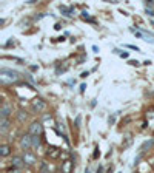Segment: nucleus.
<instances>
[{"label":"nucleus","mask_w":154,"mask_h":173,"mask_svg":"<svg viewBox=\"0 0 154 173\" xmlns=\"http://www.w3.org/2000/svg\"><path fill=\"white\" fill-rule=\"evenodd\" d=\"M128 46V48H131V50H136V51H140V50H139V46H134V45H126Z\"/></svg>","instance_id":"17"},{"label":"nucleus","mask_w":154,"mask_h":173,"mask_svg":"<svg viewBox=\"0 0 154 173\" xmlns=\"http://www.w3.org/2000/svg\"><path fill=\"white\" fill-rule=\"evenodd\" d=\"M23 159H25V162H26V164H34V162H36V156H34L33 153L26 152V153H25V156H23Z\"/></svg>","instance_id":"8"},{"label":"nucleus","mask_w":154,"mask_h":173,"mask_svg":"<svg viewBox=\"0 0 154 173\" xmlns=\"http://www.w3.org/2000/svg\"><path fill=\"white\" fill-rule=\"evenodd\" d=\"M82 17H83V19H88V20H89V14H88L86 11H83V12H82Z\"/></svg>","instance_id":"16"},{"label":"nucleus","mask_w":154,"mask_h":173,"mask_svg":"<svg viewBox=\"0 0 154 173\" xmlns=\"http://www.w3.org/2000/svg\"><path fill=\"white\" fill-rule=\"evenodd\" d=\"M0 74H2V82H14L19 79V73L17 71H12V70H8V68H2L0 70Z\"/></svg>","instance_id":"1"},{"label":"nucleus","mask_w":154,"mask_h":173,"mask_svg":"<svg viewBox=\"0 0 154 173\" xmlns=\"http://www.w3.org/2000/svg\"><path fill=\"white\" fill-rule=\"evenodd\" d=\"M153 144H154V141H148V142H145V144L142 145V150H145V148H146V147H151Z\"/></svg>","instance_id":"14"},{"label":"nucleus","mask_w":154,"mask_h":173,"mask_svg":"<svg viewBox=\"0 0 154 173\" xmlns=\"http://www.w3.org/2000/svg\"><path fill=\"white\" fill-rule=\"evenodd\" d=\"M43 119H45V121H48V119H51V114H45V116H43Z\"/></svg>","instance_id":"20"},{"label":"nucleus","mask_w":154,"mask_h":173,"mask_svg":"<svg viewBox=\"0 0 154 173\" xmlns=\"http://www.w3.org/2000/svg\"><path fill=\"white\" fill-rule=\"evenodd\" d=\"M145 11L148 15H154V2L150 0V2H145Z\"/></svg>","instance_id":"7"},{"label":"nucleus","mask_w":154,"mask_h":173,"mask_svg":"<svg viewBox=\"0 0 154 173\" xmlns=\"http://www.w3.org/2000/svg\"><path fill=\"white\" fill-rule=\"evenodd\" d=\"M9 121H8V119H0V131H2V133H5L8 128H9Z\"/></svg>","instance_id":"9"},{"label":"nucleus","mask_w":154,"mask_h":173,"mask_svg":"<svg viewBox=\"0 0 154 173\" xmlns=\"http://www.w3.org/2000/svg\"><path fill=\"white\" fill-rule=\"evenodd\" d=\"M25 117H26V114H19V119H20V121H23Z\"/></svg>","instance_id":"23"},{"label":"nucleus","mask_w":154,"mask_h":173,"mask_svg":"<svg viewBox=\"0 0 154 173\" xmlns=\"http://www.w3.org/2000/svg\"><path fill=\"white\" fill-rule=\"evenodd\" d=\"M42 130H43V127H42L40 122H33V124H31V127H29V133L33 136H38L42 133Z\"/></svg>","instance_id":"4"},{"label":"nucleus","mask_w":154,"mask_h":173,"mask_svg":"<svg viewBox=\"0 0 154 173\" xmlns=\"http://www.w3.org/2000/svg\"><path fill=\"white\" fill-rule=\"evenodd\" d=\"M48 155L51 156V158H57V156L60 155V150H57V148H51V152H48Z\"/></svg>","instance_id":"13"},{"label":"nucleus","mask_w":154,"mask_h":173,"mask_svg":"<svg viewBox=\"0 0 154 173\" xmlns=\"http://www.w3.org/2000/svg\"><path fill=\"white\" fill-rule=\"evenodd\" d=\"M20 147L23 150H28V148L33 147V141H31V136H23L20 141Z\"/></svg>","instance_id":"5"},{"label":"nucleus","mask_w":154,"mask_h":173,"mask_svg":"<svg viewBox=\"0 0 154 173\" xmlns=\"http://www.w3.org/2000/svg\"><path fill=\"white\" fill-rule=\"evenodd\" d=\"M119 173H122V172H119Z\"/></svg>","instance_id":"25"},{"label":"nucleus","mask_w":154,"mask_h":173,"mask_svg":"<svg viewBox=\"0 0 154 173\" xmlns=\"http://www.w3.org/2000/svg\"><path fill=\"white\" fill-rule=\"evenodd\" d=\"M92 51H94V53H99V48H97L96 45H92Z\"/></svg>","instance_id":"22"},{"label":"nucleus","mask_w":154,"mask_h":173,"mask_svg":"<svg viewBox=\"0 0 154 173\" xmlns=\"http://www.w3.org/2000/svg\"><path fill=\"white\" fill-rule=\"evenodd\" d=\"M12 113V107L9 104H5L2 108H0V119H8Z\"/></svg>","instance_id":"3"},{"label":"nucleus","mask_w":154,"mask_h":173,"mask_svg":"<svg viewBox=\"0 0 154 173\" xmlns=\"http://www.w3.org/2000/svg\"><path fill=\"white\" fill-rule=\"evenodd\" d=\"M102 172H103V169H102V167H99V169H97V173H102Z\"/></svg>","instance_id":"24"},{"label":"nucleus","mask_w":154,"mask_h":173,"mask_svg":"<svg viewBox=\"0 0 154 173\" xmlns=\"http://www.w3.org/2000/svg\"><path fill=\"white\" fill-rule=\"evenodd\" d=\"M31 108H33V111L40 113V111H43V110L46 108V104H45L42 99H36V100H33V105H31Z\"/></svg>","instance_id":"2"},{"label":"nucleus","mask_w":154,"mask_h":173,"mask_svg":"<svg viewBox=\"0 0 154 173\" xmlns=\"http://www.w3.org/2000/svg\"><path fill=\"white\" fill-rule=\"evenodd\" d=\"M42 173H48V167H46V164H42Z\"/></svg>","instance_id":"15"},{"label":"nucleus","mask_w":154,"mask_h":173,"mask_svg":"<svg viewBox=\"0 0 154 173\" xmlns=\"http://www.w3.org/2000/svg\"><path fill=\"white\" fill-rule=\"evenodd\" d=\"M11 162H12V167H15V169H20V167L23 166V164H25V159L20 158V156H14Z\"/></svg>","instance_id":"6"},{"label":"nucleus","mask_w":154,"mask_h":173,"mask_svg":"<svg viewBox=\"0 0 154 173\" xmlns=\"http://www.w3.org/2000/svg\"><path fill=\"white\" fill-rule=\"evenodd\" d=\"M71 166H73L71 161H65L63 164H62V172H63V173H69V172H71Z\"/></svg>","instance_id":"11"},{"label":"nucleus","mask_w":154,"mask_h":173,"mask_svg":"<svg viewBox=\"0 0 154 173\" xmlns=\"http://www.w3.org/2000/svg\"><path fill=\"white\" fill-rule=\"evenodd\" d=\"M120 56H122V57H125V59H126V57L129 56V54H128L126 51H123V53H120Z\"/></svg>","instance_id":"18"},{"label":"nucleus","mask_w":154,"mask_h":173,"mask_svg":"<svg viewBox=\"0 0 154 173\" xmlns=\"http://www.w3.org/2000/svg\"><path fill=\"white\" fill-rule=\"evenodd\" d=\"M9 153H11V147L9 145H2V147H0V156H2V158L8 156Z\"/></svg>","instance_id":"10"},{"label":"nucleus","mask_w":154,"mask_h":173,"mask_svg":"<svg viewBox=\"0 0 154 173\" xmlns=\"http://www.w3.org/2000/svg\"><path fill=\"white\" fill-rule=\"evenodd\" d=\"M129 64H131V65H134V67H137V65H139V62H137V60H129Z\"/></svg>","instance_id":"19"},{"label":"nucleus","mask_w":154,"mask_h":173,"mask_svg":"<svg viewBox=\"0 0 154 173\" xmlns=\"http://www.w3.org/2000/svg\"><path fill=\"white\" fill-rule=\"evenodd\" d=\"M31 141H33V147L34 148L40 145V138H38V136H31Z\"/></svg>","instance_id":"12"},{"label":"nucleus","mask_w":154,"mask_h":173,"mask_svg":"<svg viewBox=\"0 0 154 173\" xmlns=\"http://www.w3.org/2000/svg\"><path fill=\"white\" fill-rule=\"evenodd\" d=\"M100 155V152H99V148H96V152H94V158H97V156Z\"/></svg>","instance_id":"21"}]
</instances>
